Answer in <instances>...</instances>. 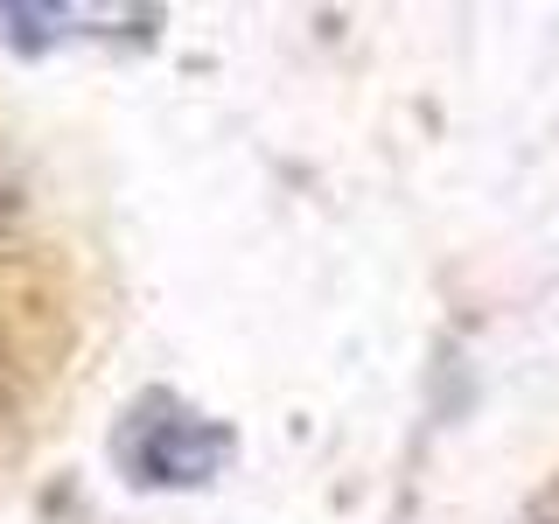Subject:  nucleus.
<instances>
[{
	"mask_svg": "<svg viewBox=\"0 0 559 524\" xmlns=\"http://www.w3.org/2000/svg\"><path fill=\"white\" fill-rule=\"evenodd\" d=\"M119 462L140 483H210L231 462V427L175 406V398H147L119 433Z\"/></svg>",
	"mask_w": 559,
	"mask_h": 524,
	"instance_id": "f257e3e1",
	"label": "nucleus"
}]
</instances>
